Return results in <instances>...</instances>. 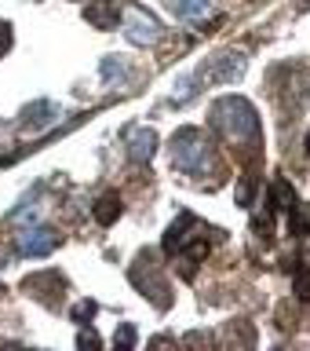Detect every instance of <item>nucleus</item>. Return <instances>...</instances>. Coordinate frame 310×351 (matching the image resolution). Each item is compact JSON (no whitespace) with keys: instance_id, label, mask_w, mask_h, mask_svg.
Wrapping results in <instances>:
<instances>
[{"instance_id":"obj_1","label":"nucleus","mask_w":310,"mask_h":351,"mask_svg":"<svg viewBox=\"0 0 310 351\" xmlns=\"http://www.w3.org/2000/svg\"><path fill=\"white\" fill-rule=\"evenodd\" d=\"M212 125L223 132L230 143H248L256 147L259 143V121H256V110H252L245 99L237 95H227L212 106Z\"/></svg>"},{"instance_id":"obj_2","label":"nucleus","mask_w":310,"mask_h":351,"mask_svg":"<svg viewBox=\"0 0 310 351\" xmlns=\"http://www.w3.org/2000/svg\"><path fill=\"white\" fill-rule=\"evenodd\" d=\"M172 161L179 165L183 172H190V176H205L212 154H208V143L201 139V132H197V128H183L179 136L172 139Z\"/></svg>"},{"instance_id":"obj_3","label":"nucleus","mask_w":310,"mask_h":351,"mask_svg":"<svg viewBox=\"0 0 310 351\" xmlns=\"http://www.w3.org/2000/svg\"><path fill=\"white\" fill-rule=\"evenodd\" d=\"M241 73H245V59H241V55H234V51H223V55H216V59H208L194 77H197V81L227 84V81H237Z\"/></svg>"},{"instance_id":"obj_4","label":"nucleus","mask_w":310,"mask_h":351,"mask_svg":"<svg viewBox=\"0 0 310 351\" xmlns=\"http://www.w3.org/2000/svg\"><path fill=\"white\" fill-rule=\"evenodd\" d=\"M125 37L131 44H139V48H146V44H153L161 37V22L142 8H128L125 11Z\"/></svg>"},{"instance_id":"obj_5","label":"nucleus","mask_w":310,"mask_h":351,"mask_svg":"<svg viewBox=\"0 0 310 351\" xmlns=\"http://www.w3.org/2000/svg\"><path fill=\"white\" fill-rule=\"evenodd\" d=\"M55 249V234H51V230H37V227H33V230H26V234H22L18 238V252H22V256H48V252Z\"/></svg>"},{"instance_id":"obj_6","label":"nucleus","mask_w":310,"mask_h":351,"mask_svg":"<svg viewBox=\"0 0 310 351\" xmlns=\"http://www.w3.org/2000/svg\"><path fill=\"white\" fill-rule=\"evenodd\" d=\"M153 147H157V136H153L150 128H139L128 136V154L131 161H150L153 158Z\"/></svg>"},{"instance_id":"obj_7","label":"nucleus","mask_w":310,"mask_h":351,"mask_svg":"<svg viewBox=\"0 0 310 351\" xmlns=\"http://www.w3.org/2000/svg\"><path fill=\"white\" fill-rule=\"evenodd\" d=\"M164 8L179 19H201L205 11L212 8V0H164Z\"/></svg>"},{"instance_id":"obj_8","label":"nucleus","mask_w":310,"mask_h":351,"mask_svg":"<svg viewBox=\"0 0 310 351\" xmlns=\"http://www.w3.org/2000/svg\"><path fill=\"white\" fill-rule=\"evenodd\" d=\"M117 213H120V208H117V197H114V194H106L103 202H99V219H103V223H114Z\"/></svg>"},{"instance_id":"obj_9","label":"nucleus","mask_w":310,"mask_h":351,"mask_svg":"<svg viewBox=\"0 0 310 351\" xmlns=\"http://www.w3.org/2000/svg\"><path fill=\"white\" fill-rule=\"evenodd\" d=\"M292 230L296 234H307L310 230V208H292Z\"/></svg>"},{"instance_id":"obj_10","label":"nucleus","mask_w":310,"mask_h":351,"mask_svg":"<svg viewBox=\"0 0 310 351\" xmlns=\"http://www.w3.org/2000/svg\"><path fill=\"white\" fill-rule=\"evenodd\" d=\"M194 81H197L194 73L179 77V81H175V99H190V95H194Z\"/></svg>"},{"instance_id":"obj_11","label":"nucleus","mask_w":310,"mask_h":351,"mask_svg":"<svg viewBox=\"0 0 310 351\" xmlns=\"http://www.w3.org/2000/svg\"><path fill=\"white\" fill-rule=\"evenodd\" d=\"M296 293H300L303 300H310V271H303V274H296Z\"/></svg>"},{"instance_id":"obj_12","label":"nucleus","mask_w":310,"mask_h":351,"mask_svg":"<svg viewBox=\"0 0 310 351\" xmlns=\"http://www.w3.org/2000/svg\"><path fill=\"white\" fill-rule=\"evenodd\" d=\"M120 70H125V62H120V59H114V55H109V59L103 62V77H117Z\"/></svg>"},{"instance_id":"obj_13","label":"nucleus","mask_w":310,"mask_h":351,"mask_svg":"<svg viewBox=\"0 0 310 351\" xmlns=\"http://www.w3.org/2000/svg\"><path fill=\"white\" fill-rule=\"evenodd\" d=\"M117 344H135V333H131V329H120V333H117Z\"/></svg>"},{"instance_id":"obj_14","label":"nucleus","mask_w":310,"mask_h":351,"mask_svg":"<svg viewBox=\"0 0 310 351\" xmlns=\"http://www.w3.org/2000/svg\"><path fill=\"white\" fill-rule=\"evenodd\" d=\"M307 154H310V136H307Z\"/></svg>"}]
</instances>
